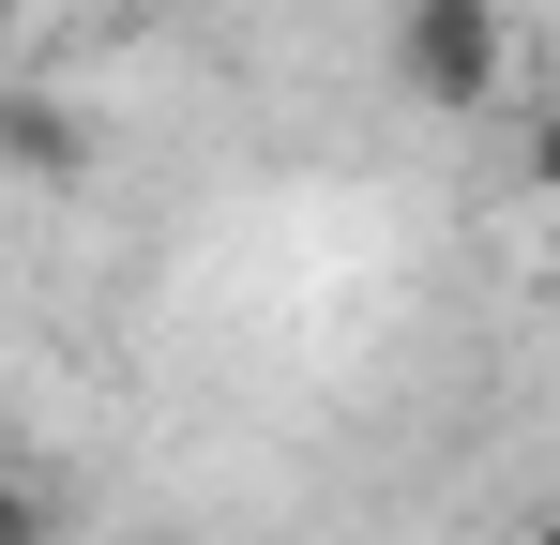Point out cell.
<instances>
[{
	"label": "cell",
	"instance_id": "cell-1",
	"mask_svg": "<svg viewBox=\"0 0 560 545\" xmlns=\"http://www.w3.org/2000/svg\"><path fill=\"white\" fill-rule=\"evenodd\" d=\"M515 77V15L500 0H394V91L424 121H485Z\"/></svg>",
	"mask_w": 560,
	"mask_h": 545
},
{
	"label": "cell",
	"instance_id": "cell-2",
	"mask_svg": "<svg viewBox=\"0 0 560 545\" xmlns=\"http://www.w3.org/2000/svg\"><path fill=\"white\" fill-rule=\"evenodd\" d=\"M0 167H15V182H92V106H61V91H0Z\"/></svg>",
	"mask_w": 560,
	"mask_h": 545
},
{
	"label": "cell",
	"instance_id": "cell-3",
	"mask_svg": "<svg viewBox=\"0 0 560 545\" xmlns=\"http://www.w3.org/2000/svg\"><path fill=\"white\" fill-rule=\"evenodd\" d=\"M61 531H77V515H61V485L0 454V545H61Z\"/></svg>",
	"mask_w": 560,
	"mask_h": 545
},
{
	"label": "cell",
	"instance_id": "cell-4",
	"mask_svg": "<svg viewBox=\"0 0 560 545\" xmlns=\"http://www.w3.org/2000/svg\"><path fill=\"white\" fill-rule=\"evenodd\" d=\"M530 182H546V197H560V106H546V121H530Z\"/></svg>",
	"mask_w": 560,
	"mask_h": 545
},
{
	"label": "cell",
	"instance_id": "cell-5",
	"mask_svg": "<svg viewBox=\"0 0 560 545\" xmlns=\"http://www.w3.org/2000/svg\"><path fill=\"white\" fill-rule=\"evenodd\" d=\"M530 545H560V500H546V515H530Z\"/></svg>",
	"mask_w": 560,
	"mask_h": 545
},
{
	"label": "cell",
	"instance_id": "cell-6",
	"mask_svg": "<svg viewBox=\"0 0 560 545\" xmlns=\"http://www.w3.org/2000/svg\"><path fill=\"white\" fill-rule=\"evenodd\" d=\"M15 15H31V0H0V31H15Z\"/></svg>",
	"mask_w": 560,
	"mask_h": 545
}]
</instances>
